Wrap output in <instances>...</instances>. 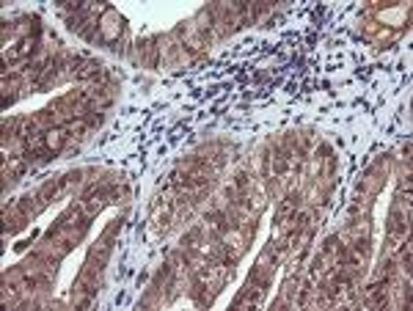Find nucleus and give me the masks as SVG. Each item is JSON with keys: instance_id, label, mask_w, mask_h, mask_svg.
Masks as SVG:
<instances>
[{"instance_id": "obj_1", "label": "nucleus", "mask_w": 413, "mask_h": 311, "mask_svg": "<svg viewBox=\"0 0 413 311\" xmlns=\"http://www.w3.org/2000/svg\"><path fill=\"white\" fill-rule=\"evenodd\" d=\"M97 33L103 36L105 42H116L122 33H124V20L116 14V8H105L103 17H100V23H97Z\"/></svg>"}, {"instance_id": "obj_2", "label": "nucleus", "mask_w": 413, "mask_h": 311, "mask_svg": "<svg viewBox=\"0 0 413 311\" xmlns=\"http://www.w3.org/2000/svg\"><path fill=\"white\" fill-rule=\"evenodd\" d=\"M273 270H276V257L270 251H264L257 259V264H254V270H251V281L267 289L270 281H273Z\"/></svg>"}, {"instance_id": "obj_3", "label": "nucleus", "mask_w": 413, "mask_h": 311, "mask_svg": "<svg viewBox=\"0 0 413 311\" xmlns=\"http://www.w3.org/2000/svg\"><path fill=\"white\" fill-rule=\"evenodd\" d=\"M105 199H107V190H105V187H91V190L83 196V201L78 204L80 212H83V218H86V221H91V218L103 209Z\"/></svg>"}, {"instance_id": "obj_4", "label": "nucleus", "mask_w": 413, "mask_h": 311, "mask_svg": "<svg viewBox=\"0 0 413 311\" xmlns=\"http://www.w3.org/2000/svg\"><path fill=\"white\" fill-rule=\"evenodd\" d=\"M103 66L97 64V61H75V75L80 80H88V78H100L103 72H100Z\"/></svg>"}]
</instances>
